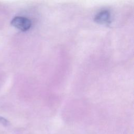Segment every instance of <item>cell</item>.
<instances>
[{
	"instance_id": "cell-1",
	"label": "cell",
	"mask_w": 134,
	"mask_h": 134,
	"mask_svg": "<svg viewBox=\"0 0 134 134\" xmlns=\"http://www.w3.org/2000/svg\"><path fill=\"white\" fill-rule=\"evenodd\" d=\"M11 25L23 31L30 29L31 26V20L25 17L16 16L11 21Z\"/></svg>"
},
{
	"instance_id": "cell-3",
	"label": "cell",
	"mask_w": 134,
	"mask_h": 134,
	"mask_svg": "<svg viewBox=\"0 0 134 134\" xmlns=\"http://www.w3.org/2000/svg\"><path fill=\"white\" fill-rule=\"evenodd\" d=\"M0 123H1L2 124L5 126H7L9 124V121L7 119L2 117H0Z\"/></svg>"
},
{
	"instance_id": "cell-2",
	"label": "cell",
	"mask_w": 134,
	"mask_h": 134,
	"mask_svg": "<svg viewBox=\"0 0 134 134\" xmlns=\"http://www.w3.org/2000/svg\"><path fill=\"white\" fill-rule=\"evenodd\" d=\"M110 20V14L108 10H104L98 13L94 17L95 22L99 24H108Z\"/></svg>"
}]
</instances>
